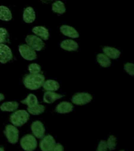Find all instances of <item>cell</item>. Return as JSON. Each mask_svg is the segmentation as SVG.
Masks as SVG:
<instances>
[{"label":"cell","instance_id":"cb8c5ba5","mask_svg":"<svg viewBox=\"0 0 134 151\" xmlns=\"http://www.w3.org/2000/svg\"><path fill=\"white\" fill-rule=\"evenodd\" d=\"M52 10L59 14H64L66 12L65 4L62 1H56L52 4Z\"/></svg>","mask_w":134,"mask_h":151},{"label":"cell","instance_id":"8992f818","mask_svg":"<svg viewBox=\"0 0 134 151\" xmlns=\"http://www.w3.org/2000/svg\"><path fill=\"white\" fill-rule=\"evenodd\" d=\"M25 41L27 45H28L29 47H31L34 50H36V51H40L45 47L43 41L36 35H28L26 37Z\"/></svg>","mask_w":134,"mask_h":151},{"label":"cell","instance_id":"83f0119b","mask_svg":"<svg viewBox=\"0 0 134 151\" xmlns=\"http://www.w3.org/2000/svg\"><path fill=\"white\" fill-rule=\"evenodd\" d=\"M96 151H109L106 145V140L101 139L98 143V146L96 147Z\"/></svg>","mask_w":134,"mask_h":151},{"label":"cell","instance_id":"d6986e66","mask_svg":"<svg viewBox=\"0 0 134 151\" xmlns=\"http://www.w3.org/2000/svg\"><path fill=\"white\" fill-rule=\"evenodd\" d=\"M35 19V14L33 7H27L23 13V20L26 23H33Z\"/></svg>","mask_w":134,"mask_h":151},{"label":"cell","instance_id":"d4e9b609","mask_svg":"<svg viewBox=\"0 0 134 151\" xmlns=\"http://www.w3.org/2000/svg\"><path fill=\"white\" fill-rule=\"evenodd\" d=\"M123 70L127 75L131 77H134V62L126 61L123 65Z\"/></svg>","mask_w":134,"mask_h":151},{"label":"cell","instance_id":"4fadbf2b","mask_svg":"<svg viewBox=\"0 0 134 151\" xmlns=\"http://www.w3.org/2000/svg\"><path fill=\"white\" fill-rule=\"evenodd\" d=\"M96 61L102 68H109L112 65V60L109 58L103 52L96 55Z\"/></svg>","mask_w":134,"mask_h":151},{"label":"cell","instance_id":"f1b7e54d","mask_svg":"<svg viewBox=\"0 0 134 151\" xmlns=\"http://www.w3.org/2000/svg\"><path fill=\"white\" fill-rule=\"evenodd\" d=\"M52 151H64V147L60 143L55 144V146L53 148Z\"/></svg>","mask_w":134,"mask_h":151},{"label":"cell","instance_id":"44dd1931","mask_svg":"<svg viewBox=\"0 0 134 151\" xmlns=\"http://www.w3.org/2000/svg\"><path fill=\"white\" fill-rule=\"evenodd\" d=\"M43 89L47 91H56L59 89V83L55 80H47L44 81L42 86Z\"/></svg>","mask_w":134,"mask_h":151},{"label":"cell","instance_id":"52a82bcc","mask_svg":"<svg viewBox=\"0 0 134 151\" xmlns=\"http://www.w3.org/2000/svg\"><path fill=\"white\" fill-rule=\"evenodd\" d=\"M93 97L91 94L87 92L77 93L72 98V102L78 106H84L92 101Z\"/></svg>","mask_w":134,"mask_h":151},{"label":"cell","instance_id":"9c48e42d","mask_svg":"<svg viewBox=\"0 0 134 151\" xmlns=\"http://www.w3.org/2000/svg\"><path fill=\"white\" fill-rule=\"evenodd\" d=\"M55 144L56 142L54 137L51 136V134H47L42 138L40 142V146L42 151H52Z\"/></svg>","mask_w":134,"mask_h":151},{"label":"cell","instance_id":"5bb4252c","mask_svg":"<svg viewBox=\"0 0 134 151\" xmlns=\"http://www.w3.org/2000/svg\"><path fill=\"white\" fill-rule=\"evenodd\" d=\"M60 31L64 35L66 36H68L70 38H73V39H76V38L79 37V33L75 28L71 27V26L69 25H62L61 26L60 28Z\"/></svg>","mask_w":134,"mask_h":151},{"label":"cell","instance_id":"5b68a950","mask_svg":"<svg viewBox=\"0 0 134 151\" xmlns=\"http://www.w3.org/2000/svg\"><path fill=\"white\" fill-rule=\"evenodd\" d=\"M4 134L7 138L9 142L12 144H15L17 142L19 139V131L14 125H7L5 127Z\"/></svg>","mask_w":134,"mask_h":151},{"label":"cell","instance_id":"3957f363","mask_svg":"<svg viewBox=\"0 0 134 151\" xmlns=\"http://www.w3.org/2000/svg\"><path fill=\"white\" fill-rule=\"evenodd\" d=\"M28 120H29V113L23 109L15 111L14 113H12L9 117V120L12 123V124L17 127H21L28 122Z\"/></svg>","mask_w":134,"mask_h":151},{"label":"cell","instance_id":"4dcf8cb0","mask_svg":"<svg viewBox=\"0 0 134 151\" xmlns=\"http://www.w3.org/2000/svg\"><path fill=\"white\" fill-rule=\"evenodd\" d=\"M0 151H5L4 148H3V147H1V146H0Z\"/></svg>","mask_w":134,"mask_h":151},{"label":"cell","instance_id":"f546056e","mask_svg":"<svg viewBox=\"0 0 134 151\" xmlns=\"http://www.w3.org/2000/svg\"><path fill=\"white\" fill-rule=\"evenodd\" d=\"M4 99H5L4 95H3L2 93H0V101H2V100H4Z\"/></svg>","mask_w":134,"mask_h":151},{"label":"cell","instance_id":"7a4b0ae2","mask_svg":"<svg viewBox=\"0 0 134 151\" xmlns=\"http://www.w3.org/2000/svg\"><path fill=\"white\" fill-rule=\"evenodd\" d=\"M45 81L44 76L40 73L28 74L24 78L23 83L26 88L29 90H37L42 87Z\"/></svg>","mask_w":134,"mask_h":151},{"label":"cell","instance_id":"8fae6325","mask_svg":"<svg viewBox=\"0 0 134 151\" xmlns=\"http://www.w3.org/2000/svg\"><path fill=\"white\" fill-rule=\"evenodd\" d=\"M31 130L33 135L38 139H42L45 134V127L41 121L35 120L31 125Z\"/></svg>","mask_w":134,"mask_h":151},{"label":"cell","instance_id":"277c9868","mask_svg":"<svg viewBox=\"0 0 134 151\" xmlns=\"http://www.w3.org/2000/svg\"><path fill=\"white\" fill-rule=\"evenodd\" d=\"M21 146L24 150L33 151L37 147V141L33 134H26L21 139Z\"/></svg>","mask_w":134,"mask_h":151},{"label":"cell","instance_id":"484cf974","mask_svg":"<svg viewBox=\"0 0 134 151\" xmlns=\"http://www.w3.org/2000/svg\"><path fill=\"white\" fill-rule=\"evenodd\" d=\"M9 34L6 28H0V43H5L8 41Z\"/></svg>","mask_w":134,"mask_h":151},{"label":"cell","instance_id":"e0dca14e","mask_svg":"<svg viewBox=\"0 0 134 151\" xmlns=\"http://www.w3.org/2000/svg\"><path fill=\"white\" fill-rule=\"evenodd\" d=\"M60 46L62 49L67 50V51H76L79 47L78 42L72 40H63L61 42Z\"/></svg>","mask_w":134,"mask_h":151},{"label":"cell","instance_id":"7c38bea8","mask_svg":"<svg viewBox=\"0 0 134 151\" xmlns=\"http://www.w3.org/2000/svg\"><path fill=\"white\" fill-rule=\"evenodd\" d=\"M103 53L106 54L111 60H117L120 58L122 55V51L120 50L111 46H105L103 47Z\"/></svg>","mask_w":134,"mask_h":151},{"label":"cell","instance_id":"7402d4cb","mask_svg":"<svg viewBox=\"0 0 134 151\" xmlns=\"http://www.w3.org/2000/svg\"><path fill=\"white\" fill-rule=\"evenodd\" d=\"M18 106V102L17 101H7L1 105L0 109L4 112H14L17 109Z\"/></svg>","mask_w":134,"mask_h":151},{"label":"cell","instance_id":"603a6c76","mask_svg":"<svg viewBox=\"0 0 134 151\" xmlns=\"http://www.w3.org/2000/svg\"><path fill=\"white\" fill-rule=\"evenodd\" d=\"M12 19V13L8 7L0 6V20L9 21Z\"/></svg>","mask_w":134,"mask_h":151},{"label":"cell","instance_id":"1f68e13d","mask_svg":"<svg viewBox=\"0 0 134 151\" xmlns=\"http://www.w3.org/2000/svg\"><path fill=\"white\" fill-rule=\"evenodd\" d=\"M117 151H125V150H124V149H119Z\"/></svg>","mask_w":134,"mask_h":151},{"label":"cell","instance_id":"6da1fadb","mask_svg":"<svg viewBox=\"0 0 134 151\" xmlns=\"http://www.w3.org/2000/svg\"><path fill=\"white\" fill-rule=\"evenodd\" d=\"M21 102L28 106V113L32 115H40L45 111V106L39 104L37 98L33 94H28V97Z\"/></svg>","mask_w":134,"mask_h":151},{"label":"cell","instance_id":"9a60e30c","mask_svg":"<svg viewBox=\"0 0 134 151\" xmlns=\"http://www.w3.org/2000/svg\"><path fill=\"white\" fill-rule=\"evenodd\" d=\"M33 33L41 40H47L49 39V32L43 26H36L33 28Z\"/></svg>","mask_w":134,"mask_h":151},{"label":"cell","instance_id":"ac0fdd59","mask_svg":"<svg viewBox=\"0 0 134 151\" xmlns=\"http://www.w3.org/2000/svg\"><path fill=\"white\" fill-rule=\"evenodd\" d=\"M63 97L62 94H59L55 93L54 91H47L43 94V101L46 103L51 104L59 99Z\"/></svg>","mask_w":134,"mask_h":151},{"label":"cell","instance_id":"2e32d148","mask_svg":"<svg viewBox=\"0 0 134 151\" xmlns=\"http://www.w3.org/2000/svg\"><path fill=\"white\" fill-rule=\"evenodd\" d=\"M73 109V104L68 101H62L55 108V111L59 113H68Z\"/></svg>","mask_w":134,"mask_h":151},{"label":"cell","instance_id":"ba28073f","mask_svg":"<svg viewBox=\"0 0 134 151\" xmlns=\"http://www.w3.org/2000/svg\"><path fill=\"white\" fill-rule=\"evenodd\" d=\"M19 52H20L21 57L28 61L35 60L37 58V54L35 53V50H34L32 47L27 44L21 45L19 47Z\"/></svg>","mask_w":134,"mask_h":151},{"label":"cell","instance_id":"ffe728a7","mask_svg":"<svg viewBox=\"0 0 134 151\" xmlns=\"http://www.w3.org/2000/svg\"><path fill=\"white\" fill-rule=\"evenodd\" d=\"M106 142L109 151H114L118 149V137L116 136L115 134H110L106 139Z\"/></svg>","mask_w":134,"mask_h":151},{"label":"cell","instance_id":"30bf717a","mask_svg":"<svg viewBox=\"0 0 134 151\" xmlns=\"http://www.w3.org/2000/svg\"><path fill=\"white\" fill-rule=\"evenodd\" d=\"M13 58V53L11 49L8 46L3 43H0V62L6 64L11 61Z\"/></svg>","mask_w":134,"mask_h":151},{"label":"cell","instance_id":"4316f807","mask_svg":"<svg viewBox=\"0 0 134 151\" xmlns=\"http://www.w3.org/2000/svg\"><path fill=\"white\" fill-rule=\"evenodd\" d=\"M28 71L32 74H38L41 72V67L38 64L33 63L28 65Z\"/></svg>","mask_w":134,"mask_h":151}]
</instances>
